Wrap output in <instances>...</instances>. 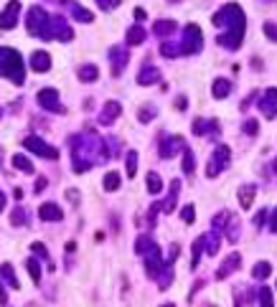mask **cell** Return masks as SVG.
Here are the masks:
<instances>
[{
	"instance_id": "1",
	"label": "cell",
	"mask_w": 277,
	"mask_h": 307,
	"mask_svg": "<svg viewBox=\"0 0 277 307\" xmlns=\"http://www.w3.org/2000/svg\"><path fill=\"white\" fill-rule=\"evenodd\" d=\"M211 23L216 28H226V33H221L216 38L219 46H224L229 51H236L241 46V38H244V31H247V16H244V11L236 3H229L221 11H216Z\"/></svg>"
},
{
	"instance_id": "2",
	"label": "cell",
	"mask_w": 277,
	"mask_h": 307,
	"mask_svg": "<svg viewBox=\"0 0 277 307\" xmlns=\"http://www.w3.org/2000/svg\"><path fill=\"white\" fill-rule=\"evenodd\" d=\"M72 142H77V145L72 147L74 173H87L92 165H97V163H105V160L110 158V152H107V145H105V140H102L97 132H92V129H87L84 135L74 137Z\"/></svg>"
},
{
	"instance_id": "3",
	"label": "cell",
	"mask_w": 277,
	"mask_h": 307,
	"mask_svg": "<svg viewBox=\"0 0 277 307\" xmlns=\"http://www.w3.org/2000/svg\"><path fill=\"white\" fill-rule=\"evenodd\" d=\"M0 76L11 79L18 86L26 81V66L16 49H0Z\"/></svg>"
},
{
	"instance_id": "4",
	"label": "cell",
	"mask_w": 277,
	"mask_h": 307,
	"mask_svg": "<svg viewBox=\"0 0 277 307\" xmlns=\"http://www.w3.org/2000/svg\"><path fill=\"white\" fill-rule=\"evenodd\" d=\"M26 28L31 36H39L44 41H51V16L41 8V6H33L28 11V18H26Z\"/></svg>"
},
{
	"instance_id": "5",
	"label": "cell",
	"mask_w": 277,
	"mask_h": 307,
	"mask_svg": "<svg viewBox=\"0 0 277 307\" xmlns=\"http://www.w3.org/2000/svg\"><path fill=\"white\" fill-rule=\"evenodd\" d=\"M201 49H203V33H201V28H198L196 23H188V26L183 28L181 51L188 54V56H193V54H198Z\"/></svg>"
},
{
	"instance_id": "6",
	"label": "cell",
	"mask_w": 277,
	"mask_h": 307,
	"mask_svg": "<svg viewBox=\"0 0 277 307\" xmlns=\"http://www.w3.org/2000/svg\"><path fill=\"white\" fill-rule=\"evenodd\" d=\"M229 163H231V150L226 145H216L214 147V155H211V160L206 165V176L209 178H216L224 168H229Z\"/></svg>"
},
{
	"instance_id": "7",
	"label": "cell",
	"mask_w": 277,
	"mask_h": 307,
	"mask_svg": "<svg viewBox=\"0 0 277 307\" xmlns=\"http://www.w3.org/2000/svg\"><path fill=\"white\" fill-rule=\"evenodd\" d=\"M23 147H26L28 152H33V155H39V158H46V160H56V158H59V150H56L54 145H49L46 140L36 137V135H28V137L23 140Z\"/></svg>"
},
{
	"instance_id": "8",
	"label": "cell",
	"mask_w": 277,
	"mask_h": 307,
	"mask_svg": "<svg viewBox=\"0 0 277 307\" xmlns=\"http://www.w3.org/2000/svg\"><path fill=\"white\" fill-rule=\"evenodd\" d=\"M168 267V261H163V251H160V246L155 244L148 254H145V274L150 277V279H158L160 277V272ZM173 267V264H170Z\"/></svg>"
},
{
	"instance_id": "9",
	"label": "cell",
	"mask_w": 277,
	"mask_h": 307,
	"mask_svg": "<svg viewBox=\"0 0 277 307\" xmlns=\"http://www.w3.org/2000/svg\"><path fill=\"white\" fill-rule=\"evenodd\" d=\"M186 150V142L181 135H168V137H160V145H158V152H160V158L163 160H170L176 158L178 152Z\"/></svg>"
},
{
	"instance_id": "10",
	"label": "cell",
	"mask_w": 277,
	"mask_h": 307,
	"mask_svg": "<svg viewBox=\"0 0 277 307\" xmlns=\"http://www.w3.org/2000/svg\"><path fill=\"white\" fill-rule=\"evenodd\" d=\"M36 102H39L46 112H64L61 99H59V92H56V89H51V86L41 89V92L36 94Z\"/></svg>"
},
{
	"instance_id": "11",
	"label": "cell",
	"mask_w": 277,
	"mask_h": 307,
	"mask_svg": "<svg viewBox=\"0 0 277 307\" xmlns=\"http://www.w3.org/2000/svg\"><path fill=\"white\" fill-rule=\"evenodd\" d=\"M259 112L267 117V119H274L277 117V86H269L264 89V94L259 97Z\"/></svg>"
},
{
	"instance_id": "12",
	"label": "cell",
	"mask_w": 277,
	"mask_h": 307,
	"mask_svg": "<svg viewBox=\"0 0 277 307\" xmlns=\"http://www.w3.org/2000/svg\"><path fill=\"white\" fill-rule=\"evenodd\" d=\"M18 16H21V3H18V0H11V3L3 8V13H0V31H11V28H16Z\"/></svg>"
},
{
	"instance_id": "13",
	"label": "cell",
	"mask_w": 277,
	"mask_h": 307,
	"mask_svg": "<svg viewBox=\"0 0 277 307\" xmlns=\"http://www.w3.org/2000/svg\"><path fill=\"white\" fill-rule=\"evenodd\" d=\"M51 38H59L61 43H69V41L74 38V31H72V26H69L64 18L51 16Z\"/></svg>"
},
{
	"instance_id": "14",
	"label": "cell",
	"mask_w": 277,
	"mask_h": 307,
	"mask_svg": "<svg viewBox=\"0 0 277 307\" xmlns=\"http://www.w3.org/2000/svg\"><path fill=\"white\" fill-rule=\"evenodd\" d=\"M110 59H112V76H120L130 61V54H127V49L115 46V49H110Z\"/></svg>"
},
{
	"instance_id": "15",
	"label": "cell",
	"mask_w": 277,
	"mask_h": 307,
	"mask_svg": "<svg viewBox=\"0 0 277 307\" xmlns=\"http://www.w3.org/2000/svg\"><path fill=\"white\" fill-rule=\"evenodd\" d=\"M160 81V69L153 66V64H143L140 71H137V84L140 86H153Z\"/></svg>"
},
{
	"instance_id": "16",
	"label": "cell",
	"mask_w": 277,
	"mask_h": 307,
	"mask_svg": "<svg viewBox=\"0 0 277 307\" xmlns=\"http://www.w3.org/2000/svg\"><path fill=\"white\" fill-rule=\"evenodd\" d=\"M239 264H241V254H239V251H231V254L221 261V267L216 269V279H226L231 272L239 269Z\"/></svg>"
},
{
	"instance_id": "17",
	"label": "cell",
	"mask_w": 277,
	"mask_h": 307,
	"mask_svg": "<svg viewBox=\"0 0 277 307\" xmlns=\"http://www.w3.org/2000/svg\"><path fill=\"white\" fill-rule=\"evenodd\" d=\"M120 114H122V104L115 102V99H110V102H105V107L99 112V124H112Z\"/></svg>"
},
{
	"instance_id": "18",
	"label": "cell",
	"mask_w": 277,
	"mask_h": 307,
	"mask_svg": "<svg viewBox=\"0 0 277 307\" xmlns=\"http://www.w3.org/2000/svg\"><path fill=\"white\" fill-rule=\"evenodd\" d=\"M31 69H33L36 74H46V71L51 69V56H49L46 51H33V54H31Z\"/></svg>"
},
{
	"instance_id": "19",
	"label": "cell",
	"mask_w": 277,
	"mask_h": 307,
	"mask_svg": "<svg viewBox=\"0 0 277 307\" xmlns=\"http://www.w3.org/2000/svg\"><path fill=\"white\" fill-rule=\"evenodd\" d=\"M39 218L41 221H61L64 211L56 203H44V206H39Z\"/></svg>"
},
{
	"instance_id": "20",
	"label": "cell",
	"mask_w": 277,
	"mask_h": 307,
	"mask_svg": "<svg viewBox=\"0 0 277 307\" xmlns=\"http://www.w3.org/2000/svg\"><path fill=\"white\" fill-rule=\"evenodd\" d=\"M211 94H214V99H226L229 94H231V81L229 79H214V84H211Z\"/></svg>"
},
{
	"instance_id": "21",
	"label": "cell",
	"mask_w": 277,
	"mask_h": 307,
	"mask_svg": "<svg viewBox=\"0 0 277 307\" xmlns=\"http://www.w3.org/2000/svg\"><path fill=\"white\" fill-rule=\"evenodd\" d=\"M178 31V23L176 21H158L155 26H153V33L158 36V38H168V36H173Z\"/></svg>"
},
{
	"instance_id": "22",
	"label": "cell",
	"mask_w": 277,
	"mask_h": 307,
	"mask_svg": "<svg viewBox=\"0 0 277 307\" xmlns=\"http://www.w3.org/2000/svg\"><path fill=\"white\" fill-rule=\"evenodd\" d=\"M221 231L226 234V239H229L231 244H236V241H239V218H236L234 213H229V218H226V224H224Z\"/></svg>"
},
{
	"instance_id": "23",
	"label": "cell",
	"mask_w": 277,
	"mask_h": 307,
	"mask_svg": "<svg viewBox=\"0 0 277 307\" xmlns=\"http://www.w3.org/2000/svg\"><path fill=\"white\" fill-rule=\"evenodd\" d=\"M254 193H257V186H252V183H247V186L239 188V206H241L244 211L254 203Z\"/></svg>"
},
{
	"instance_id": "24",
	"label": "cell",
	"mask_w": 277,
	"mask_h": 307,
	"mask_svg": "<svg viewBox=\"0 0 277 307\" xmlns=\"http://www.w3.org/2000/svg\"><path fill=\"white\" fill-rule=\"evenodd\" d=\"M97 79H99V69H97L94 64H82V66H79V81L92 84V81H97Z\"/></svg>"
},
{
	"instance_id": "25",
	"label": "cell",
	"mask_w": 277,
	"mask_h": 307,
	"mask_svg": "<svg viewBox=\"0 0 277 307\" xmlns=\"http://www.w3.org/2000/svg\"><path fill=\"white\" fill-rule=\"evenodd\" d=\"M178 191H181V181H173V183H170V193H168V198L163 201V211H165V213H173V211H176Z\"/></svg>"
},
{
	"instance_id": "26",
	"label": "cell",
	"mask_w": 277,
	"mask_h": 307,
	"mask_svg": "<svg viewBox=\"0 0 277 307\" xmlns=\"http://www.w3.org/2000/svg\"><path fill=\"white\" fill-rule=\"evenodd\" d=\"M0 277H3L13 289H21V282H18V277H16V272H13V267L8 264V261H3L0 264Z\"/></svg>"
},
{
	"instance_id": "27",
	"label": "cell",
	"mask_w": 277,
	"mask_h": 307,
	"mask_svg": "<svg viewBox=\"0 0 277 307\" xmlns=\"http://www.w3.org/2000/svg\"><path fill=\"white\" fill-rule=\"evenodd\" d=\"M145 36H148V33H145V28H143L140 23L132 26V28L127 31V46H140V43L145 41Z\"/></svg>"
},
{
	"instance_id": "28",
	"label": "cell",
	"mask_w": 277,
	"mask_h": 307,
	"mask_svg": "<svg viewBox=\"0 0 277 307\" xmlns=\"http://www.w3.org/2000/svg\"><path fill=\"white\" fill-rule=\"evenodd\" d=\"M219 231H211V234H206L203 236V249H206V254L209 256H214V254H219Z\"/></svg>"
},
{
	"instance_id": "29",
	"label": "cell",
	"mask_w": 277,
	"mask_h": 307,
	"mask_svg": "<svg viewBox=\"0 0 277 307\" xmlns=\"http://www.w3.org/2000/svg\"><path fill=\"white\" fill-rule=\"evenodd\" d=\"M120 186H122V178H120V173L110 170V173L105 176V191H107V193H115V191H120Z\"/></svg>"
},
{
	"instance_id": "30",
	"label": "cell",
	"mask_w": 277,
	"mask_h": 307,
	"mask_svg": "<svg viewBox=\"0 0 277 307\" xmlns=\"http://www.w3.org/2000/svg\"><path fill=\"white\" fill-rule=\"evenodd\" d=\"M153 246H155V241H153V236H148V234H140V236H137V241H135V251H137V254H143V256H145Z\"/></svg>"
},
{
	"instance_id": "31",
	"label": "cell",
	"mask_w": 277,
	"mask_h": 307,
	"mask_svg": "<svg viewBox=\"0 0 277 307\" xmlns=\"http://www.w3.org/2000/svg\"><path fill=\"white\" fill-rule=\"evenodd\" d=\"M183 51H181V43H173V41H165V43H160V56H165V59H176V56H181Z\"/></svg>"
},
{
	"instance_id": "32",
	"label": "cell",
	"mask_w": 277,
	"mask_h": 307,
	"mask_svg": "<svg viewBox=\"0 0 277 307\" xmlns=\"http://www.w3.org/2000/svg\"><path fill=\"white\" fill-rule=\"evenodd\" d=\"M155 114H158V109H155L153 104H143V107L137 109V119H140V124H148L150 119H155Z\"/></svg>"
},
{
	"instance_id": "33",
	"label": "cell",
	"mask_w": 277,
	"mask_h": 307,
	"mask_svg": "<svg viewBox=\"0 0 277 307\" xmlns=\"http://www.w3.org/2000/svg\"><path fill=\"white\" fill-rule=\"evenodd\" d=\"M145 183H148V191H150L153 196H158V193L163 191V178H160L158 173H148Z\"/></svg>"
},
{
	"instance_id": "34",
	"label": "cell",
	"mask_w": 277,
	"mask_h": 307,
	"mask_svg": "<svg viewBox=\"0 0 277 307\" xmlns=\"http://www.w3.org/2000/svg\"><path fill=\"white\" fill-rule=\"evenodd\" d=\"M269 274H272V264L269 261H257L254 269H252V277L254 279H267Z\"/></svg>"
},
{
	"instance_id": "35",
	"label": "cell",
	"mask_w": 277,
	"mask_h": 307,
	"mask_svg": "<svg viewBox=\"0 0 277 307\" xmlns=\"http://www.w3.org/2000/svg\"><path fill=\"white\" fill-rule=\"evenodd\" d=\"M72 16H74L77 21H82V23H92V21H94V13L87 11V8H82V6H72Z\"/></svg>"
},
{
	"instance_id": "36",
	"label": "cell",
	"mask_w": 277,
	"mask_h": 307,
	"mask_svg": "<svg viewBox=\"0 0 277 307\" xmlns=\"http://www.w3.org/2000/svg\"><path fill=\"white\" fill-rule=\"evenodd\" d=\"M13 168L16 170H21V173H33V165H31V160L26 158V155H13Z\"/></svg>"
},
{
	"instance_id": "37",
	"label": "cell",
	"mask_w": 277,
	"mask_h": 307,
	"mask_svg": "<svg viewBox=\"0 0 277 307\" xmlns=\"http://www.w3.org/2000/svg\"><path fill=\"white\" fill-rule=\"evenodd\" d=\"M26 269H28L31 279H33L36 284H41V264H39V259H36V256H31V259L26 261Z\"/></svg>"
},
{
	"instance_id": "38",
	"label": "cell",
	"mask_w": 277,
	"mask_h": 307,
	"mask_svg": "<svg viewBox=\"0 0 277 307\" xmlns=\"http://www.w3.org/2000/svg\"><path fill=\"white\" fill-rule=\"evenodd\" d=\"M257 299H259V307H274V299H272V289L269 287H259Z\"/></svg>"
},
{
	"instance_id": "39",
	"label": "cell",
	"mask_w": 277,
	"mask_h": 307,
	"mask_svg": "<svg viewBox=\"0 0 277 307\" xmlns=\"http://www.w3.org/2000/svg\"><path fill=\"white\" fill-rule=\"evenodd\" d=\"M193 170H196V158H193V152L186 147L183 150V173L186 176H193Z\"/></svg>"
},
{
	"instance_id": "40",
	"label": "cell",
	"mask_w": 277,
	"mask_h": 307,
	"mask_svg": "<svg viewBox=\"0 0 277 307\" xmlns=\"http://www.w3.org/2000/svg\"><path fill=\"white\" fill-rule=\"evenodd\" d=\"M125 165H127V178H135V176H137V152H135V150L127 152Z\"/></svg>"
},
{
	"instance_id": "41",
	"label": "cell",
	"mask_w": 277,
	"mask_h": 307,
	"mask_svg": "<svg viewBox=\"0 0 277 307\" xmlns=\"http://www.w3.org/2000/svg\"><path fill=\"white\" fill-rule=\"evenodd\" d=\"M11 224H13V226H26V208H23V206H16V208H13Z\"/></svg>"
},
{
	"instance_id": "42",
	"label": "cell",
	"mask_w": 277,
	"mask_h": 307,
	"mask_svg": "<svg viewBox=\"0 0 277 307\" xmlns=\"http://www.w3.org/2000/svg\"><path fill=\"white\" fill-rule=\"evenodd\" d=\"M201 251H203V236H198V239L193 241V256H191V269H196V267H198Z\"/></svg>"
},
{
	"instance_id": "43",
	"label": "cell",
	"mask_w": 277,
	"mask_h": 307,
	"mask_svg": "<svg viewBox=\"0 0 277 307\" xmlns=\"http://www.w3.org/2000/svg\"><path fill=\"white\" fill-rule=\"evenodd\" d=\"M31 251H33L39 259H46V261H49V251H46V246H44L41 241H33V244H31ZM49 264H51V261H49Z\"/></svg>"
},
{
	"instance_id": "44",
	"label": "cell",
	"mask_w": 277,
	"mask_h": 307,
	"mask_svg": "<svg viewBox=\"0 0 277 307\" xmlns=\"http://www.w3.org/2000/svg\"><path fill=\"white\" fill-rule=\"evenodd\" d=\"M181 218L186 221V224H193L196 221V208L188 203V206H183V211H181Z\"/></svg>"
},
{
	"instance_id": "45",
	"label": "cell",
	"mask_w": 277,
	"mask_h": 307,
	"mask_svg": "<svg viewBox=\"0 0 277 307\" xmlns=\"http://www.w3.org/2000/svg\"><path fill=\"white\" fill-rule=\"evenodd\" d=\"M262 31H264V36H267L272 43H277V23H264Z\"/></svg>"
},
{
	"instance_id": "46",
	"label": "cell",
	"mask_w": 277,
	"mask_h": 307,
	"mask_svg": "<svg viewBox=\"0 0 277 307\" xmlns=\"http://www.w3.org/2000/svg\"><path fill=\"white\" fill-rule=\"evenodd\" d=\"M244 132L254 137V135L259 132V124H257V119H247V122H244Z\"/></svg>"
},
{
	"instance_id": "47",
	"label": "cell",
	"mask_w": 277,
	"mask_h": 307,
	"mask_svg": "<svg viewBox=\"0 0 277 307\" xmlns=\"http://www.w3.org/2000/svg\"><path fill=\"white\" fill-rule=\"evenodd\" d=\"M97 6H99L102 11H115V8L120 6V0H97Z\"/></svg>"
},
{
	"instance_id": "48",
	"label": "cell",
	"mask_w": 277,
	"mask_h": 307,
	"mask_svg": "<svg viewBox=\"0 0 277 307\" xmlns=\"http://www.w3.org/2000/svg\"><path fill=\"white\" fill-rule=\"evenodd\" d=\"M186 107H188V99H186L183 94H181V97H176V109H181V112H183Z\"/></svg>"
},
{
	"instance_id": "49",
	"label": "cell",
	"mask_w": 277,
	"mask_h": 307,
	"mask_svg": "<svg viewBox=\"0 0 277 307\" xmlns=\"http://www.w3.org/2000/svg\"><path fill=\"white\" fill-rule=\"evenodd\" d=\"M264 218H267V211L262 208V211H259V213L254 216V226H259V229H262V224H264Z\"/></svg>"
},
{
	"instance_id": "50",
	"label": "cell",
	"mask_w": 277,
	"mask_h": 307,
	"mask_svg": "<svg viewBox=\"0 0 277 307\" xmlns=\"http://www.w3.org/2000/svg\"><path fill=\"white\" fill-rule=\"evenodd\" d=\"M33 191H36V193H41V191H46V178H44V176H41V178L36 181V186H33Z\"/></svg>"
},
{
	"instance_id": "51",
	"label": "cell",
	"mask_w": 277,
	"mask_h": 307,
	"mask_svg": "<svg viewBox=\"0 0 277 307\" xmlns=\"http://www.w3.org/2000/svg\"><path fill=\"white\" fill-rule=\"evenodd\" d=\"M0 304H8V294H6V287H3V282H0Z\"/></svg>"
},
{
	"instance_id": "52",
	"label": "cell",
	"mask_w": 277,
	"mask_h": 307,
	"mask_svg": "<svg viewBox=\"0 0 277 307\" xmlns=\"http://www.w3.org/2000/svg\"><path fill=\"white\" fill-rule=\"evenodd\" d=\"M269 229H272V231L277 234V208L272 211V218H269Z\"/></svg>"
},
{
	"instance_id": "53",
	"label": "cell",
	"mask_w": 277,
	"mask_h": 307,
	"mask_svg": "<svg viewBox=\"0 0 277 307\" xmlns=\"http://www.w3.org/2000/svg\"><path fill=\"white\" fill-rule=\"evenodd\" d=\"M135 18H137V21H145V18H148V13H145L143 8H135Z\"/></svg>"
},
{
	"instance_id": "54",
	"label": "cell",
	"mask_w": 277,
	"mask_h": 307,
	"mask_svg": "<svg viewBox=\"0 0 277 307\" xmlns=\"http://www.w3.org/2000/svg\"><path fill=\"white\" fill-rule=\"evenodd\" d=\"M254 97H257V92H252V94H249V97H247V99L241 102V109H247V107L252 104V99H254Z\"/></svg>"
},
{
	"instance_id": "55",
	"label": "cell",
	"mask_w": 277,
	"mask_h": 307,
	"mask_svg": "<svg viewBox=\"0 0 277 307\" xmlns=\"http://www.w3.org/2000/svg\"><path fill=\"white\" fill-rule=\"evenodd\" d=\"M66 198L74 201V203H79V193H77V191H66Z\"/></svg>"
},
{
	"instance_id": "56",
	"label": "cell",
	"mask_w": 277,
	"mask_h": 307,
	"mask_svg": "<svg viewBox=\"0 0 277 307\" xmlns=\"http://www.w3.org/2000/svg\"><path fill=\"white\" fill-rule=\"evenodd\" d=\"M3 208H6V193L0 191V213H3Z\"/></svg>"
},
{
	"instance_id": "57",
	"label": "cell",
	"mask_w": 277,
	"mask_h": 307,
	"mask_svg": "<svg viewBox=\"0 0 277 307\" xmlns=\"http://www.w3.org/2000/svg\"><path fill=\"white\" fill-rule=\"evenodd\" d=\"M160 307H176V304H173V302H165V304H160Z\"/></svg>"
},
{
	"instance_id": "58",
	"label": "cell",
	"mask_w": 277,
	"mask_h": 307,
	"mask_svg": "<svg viewBox=\"0 0 277 307\" xmlns=\"http://www.w3.org/2000/svg\"><path fill=\"white\" fill-rule=\"evenodd\" d=\"M272 170H274V173H277V158H274V163H272Z\"/></svg>"
},
{
	"instance_id": "59",
	"label": "cell",
	"mask_w": 277,
	"mask_h": 307,
	"mask_svg": "<svg viewBox=\"0 0 277 307\" xmlns=\"http://www.w3.org/2000/svg\"><path fill=\"white\" fill-rule=\"evenodd\" d=\"M168 3H178V0H168Z\"/></svg>"
},
{
	"instance_id": "60",
	"label": "cell",
	"mask_w": 277,
	"mask_h": 307,
	"mask_svg": "<svg viewBox=\"0 0 277 307\" xmlns=\"http://www.w3.org/2000/svg\"><path fill=\"white\" fill-rule=\"evenodd\" d=\"M0 114H3V109H0Z\"/></svg>"
}]
</instances>
